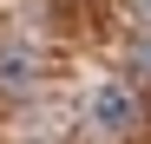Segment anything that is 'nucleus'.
Returning <instances> with one entry per match:
<instances>
[{"label": "nucleus", "mask_w": 151, "mask_h": 144, "mask_svg": "<svg viewBox=\"0 0 151 144\" xmlns=\"http://www.w3.org/2000/svg\"><path fill=\"white\" fill-rule=\"evenodd\" d=\"M118 13H125L132 33H151V0H118Z\"/></svg>", "instance_id": "20e7f679"}, {"label": "nucleus", "mask_w": 151, "mask_h": 144, "mask_svg": "<svg viewBox=\"0 0 151 144\" xmlns=\"http://www.w3.org/2000/svg\"><path fill=\"white\" fill-rule=\"evenodd\" d=\"M40 79H46V66H40V53H33V46H20V39H7V46H0V92H7V98L40 92Z\"/></svg>", "instance_id": "f03ea898"}, {"label": "nucleus", "mask_w": 151, "mask_h": 144, "mask_svg": "<svg viewBox=\"0 0 151 144\" xmlns=\"http://www.w3.org/2000/svg\"><path fill=\"white\" fill-rule=\"evenodd\" d=\"M86 118H92V131H105V138H132L145 125V105H138L132 85H99L86 98Z\"/></svg>", "instance_id": "f257e3e1"}, {"label": "nucleus", "mask_w": 151, "mask_h": 144, "mask_svg": "<svg viewBox=\"0 0 151 144\" xmlns=\"http://www.w3.org/2000/svg\"><path fill=\"white\" fill-rule=\"evenodd\" d=\"M125 72L151 85V33H138V39H132V59H125Z\"/></svg>", "instance_id": "7ed1b4c3"}]
</instances>
